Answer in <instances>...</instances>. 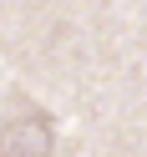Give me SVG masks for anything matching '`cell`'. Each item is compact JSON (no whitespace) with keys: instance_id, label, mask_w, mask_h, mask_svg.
<instances>
[{"instance_id":"1","label":"cell","mask_w":147,"mask_h":157,"mask_svg":"<svg viewBox=\"0 0 147 157\" xmlns=\"http://www.w3.org/2000/svg\"><path fill=\"white\" fill-rule=\"evenodd\" d=\"M56 152V122L36 106L5 117L0 127V157H51Z\"/></svg>"}]
</instances>
